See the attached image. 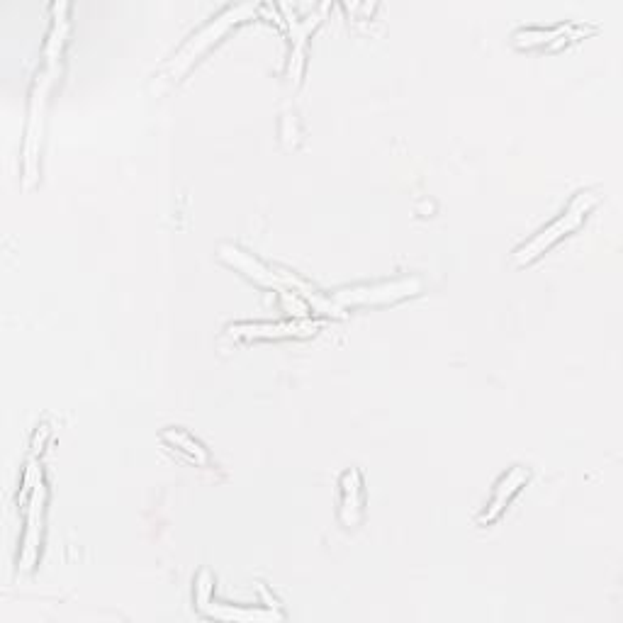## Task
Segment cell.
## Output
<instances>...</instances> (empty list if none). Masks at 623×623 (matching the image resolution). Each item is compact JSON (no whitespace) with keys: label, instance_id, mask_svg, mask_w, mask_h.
I'll return each mask as SVG.
<instances>
[{"label":"cell","instance_id":"1","mask_svg":"<svg viewBox=\"0 0 623 623\" xmlns=\"http://www.w3.org/2000/svg\"><path fill=\"white\" fill-rule=\"evenodd\" d=\"M254 10H256L254 5H234V8L224 10L220 18H215L210 25L202 27L198 35L190 37V42L185 44L181 52L173 56L171 66H168L164 74H161L159 83H168V86H171V83L181 81V76L185 74V71H188L190 66H193L195 61H198L200 56L217 42V39H220L222 35H227L229 27L237 25V22L244 20L246 15L254 13Z\"/></svg>","mask_w":623,"mask_h":623},{"label":"cell","instance_id":"2","mask_svg":"<svg viewBox=\"0 0 623 623\" xmlns=\"http://www.w3.org/2000/svg\"><path fill=\"white\" fill-rule=\"evenodd\" d=\"M599 202V195L594 193V190H582V193L575 195V200L570 202L568 210L563 212V215L558 217L550 227L541 229V232L533 237L529 244H524L521 249L514 251V263L516 266H526V263H531L533 258H538L543 254V251L550 249V246L555 244V241H560L565 237V234H570L572 229L580 227L582 222H585V217L592 212V207Z\"/></svg>","mask_w":623,"mask_h":623},{"label":"cell","instance_id":"3","mask_svg":"<svg viewBox=\"0 0 623 623\" xmlns=\"http://www.w3.org/2000/svg\"><path fill=\"white\" fill-rule=\"evenodd\" d=\"M54 83V71L44 69L37 76L35 88H32L30 100V120H27L25 132V188H32L37 181L39 168V147H42V132H44V112H47V95Z\"/></svg>","mask_w":623,"mask_h":623},{"label":"cell","instance_id":"4","mask_svg":"<svg viewBox=\"0 0 623 623\" xmlns=\"http://www.w3.org/2000/svg\"><path fill=\"white\" fill-rule=\"evenodd\" d=\"M422 283L417 278L412 280H397V283H383L370 285V288H351L336 293V302L341 305H380V302H395L402 297L417 295Z\"/></svg>","mask_w":623,"mask_h":623},{"label":"cell","instance_id":"5","mask_svg":"<svg viewBox=\"0 0 623 623\" xmlns=\"http://www.w3.org/2000/svg\"><path fill=\"white\" fill-rule=\"evenodd\" d=\"M44 499H47V490H44L42 475L37 477L35 485H32V497L30 507H27V536H25V548H22L20 568L32 570L35 565L37 553H39V536H42V512H44Z\"/></svg>","mask_w":623,"mask_h":623},{"label":"cell","instance_id":"6","mask_svg":"<svg viewBox=\"0 0 623 623\" xmlns=\"http://www.w3.org/2000/svg\"><path fill=\"white\" fill-rule=\"evenodd\" d=\"M220 258L222 261L232 263V266L244 273L246 278L256 280V283H261V285H268V288L283 290V280H280L278 273H273L271 268L263 266L261 261H256V258H251L249 254H244V251L237 249V246L224 244L220 249Z\"/></svg>","mask_w":623,"mask_h":623},{"label":"cell","instance_id":"7","mask_svg":"<svg viewBox=\"0 0 623 623\" xmlns=\"http://www.w3.org/2000/svg\"><path fill=\"white\" fill-rule=\"evenodd\" d=\"M526 480H529V470L521 468V465H516V468L509 470V473L502 477V482L497 485L495 495H492V502L487 504L485 514L480 516V524H490V521H495L497 516L502 514V509L507 507L509 499L521 490V485H524Z\"/></svg>","mask_w":623,"mask_h":623},{"label":"cell","instance_id":"8","mask_svg":"<svg viewBox=\"0 0 623 623\" xmlns=\"http://www.w3.org/2000/svg\"><path fill=\"white\" fill-rule=\"evenodd\" d=\"M341 485H344V512H341V519H346L351 509L356 512V516H361L363 507L361 473H358V470H349V473L344 475V480H341Z\"/></svg>","mask_w":623,"mask_h":623},{"label":"cell","instance_id":"9","mask_svg":"<svg viewBox=\"0 0 623 623\" xmlns=\"http://www.w3.org/2000/svg\"><path fill=\"white\" fill-rule=\"evenodd\" d=\"M164 441H171L173 446L181 448V451L188 453L190 458L198 460L200 465H207V460H210V458H207L205 448H202L200 443L193 439V436L185 434V431H181V429H168V431H164Z\"/></svg>","mask_w":623,"mask_h":623},{"label":"cell","instance_id":"10","mask_svg":"<svg viewBox=\"0 0 623 623\" xmlns=\"http://www.w3.org/2000/svg\"><path fill=\"white\" fill-rule=\"evenodd\" d=\"M237 329L251 331L249 336H293L297 334V331H302V334H310V331H314L312 324H305V322L275 324V327H271V324H258V327H237Z\"/></svg>","mask_w":623,"mask_h":623}]
</instances>
